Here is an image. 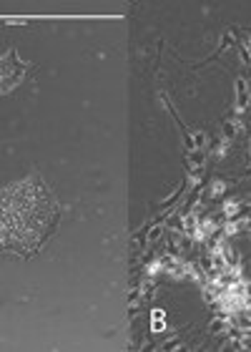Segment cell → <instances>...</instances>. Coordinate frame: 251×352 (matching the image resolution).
<instances>
[{
  "label": "cell",
  "mask_w": 251,
  "mask_h": 352,
  "mask_svg": "<svg viewBox=\"0 0 251 352\" xmlns=\"http://www.w3.org/2000/svg\"><path fill=\"white\" fill-rule=\"evenodd\" d=\"M58 221V204L38 179L15 184L3 194V242L18 252H36Z\"/></svg>",
  "instance_id": "1"
}]
</instances>
